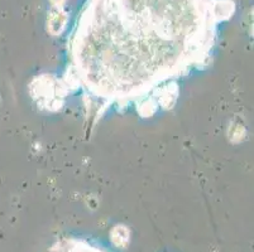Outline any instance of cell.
<instances>
[{
  "label": "cell",
  "instance_id": "obj_1",
  "mask_svg": "<svg viewBox=\"0 0 254 252\" xmlns=\"http://www.w3.org/2000/svg\"><path fill=\"white\" fill-rule=\"evenodd\" d=\"M223 0H90L68 42L62 82L103 108L171 106L177 81L209 64Z\"/></svg>",
  "mask_w": 254,
  "mask_h": 252
},
{
  "label": "cell",
  "instance_id": "obj_2",
  "mask_svg": "<svg viewBox=\"0 0 254 252\" xmlns=\"http://www.w3.org/2000/svg\"><path fill=\"white\" fill-rule=\"evenodd\" d=\"M48 252H106L101 247L94 246L78 239H64L56 242Z\"/></svg>",
  "mask_w": 254,
  "mask_h": 252
}]
</instances>
